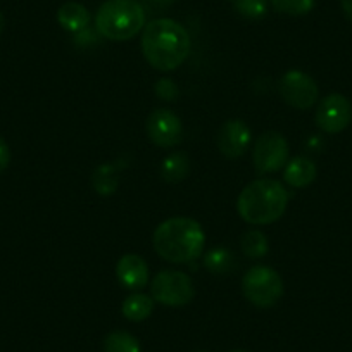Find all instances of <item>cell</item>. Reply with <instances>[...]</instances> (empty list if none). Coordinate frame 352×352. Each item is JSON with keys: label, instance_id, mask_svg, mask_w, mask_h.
Listing matches in <instances>:
<instances>
[{"label": "cell", "instance_id": "6da1fadb", "mask_svg": "<svg viewBox=\"0 0 352 352\" xmlns=\"http://www.w3.org/2000/svg\"><path fill=\"white\" fill-rule=\"evenodd\" d=\"M190 35L173 19H154L142 33V52L145 60L157 71H175L190 56Z\"/></svg>", "mask_w": 352, "mask_h": 352}, {"label": "cell", "instance_id": "7a4b0ae2", "mask_svg": "<svg viewBox=\"0 0 352 352\" xmlns=\"http://www.w3.org/2000/svg\"><path fill=\"white\" fill-rule=\"evenodd\" d=\"M206 235L195 219L176 216L155 228L152 245L159 257L173 264H185L197 259L204 250Z\"/></svg>", "mask_w": 352, "mask_h": 352}, {"label": "cell", "instance_id": "3957f363", "mask_svg": "<svg viewBox=\"0 0 352 352\" xmlns=\"http://www.w3.org/2000/svg\"><path fill=\"white\" fill-rule=\"evenodd\" d=\"M289 194L278 180L259 178L240 192L236 211L250 225H272L285 214Z\"/></svg>", "mask_w": 352, "mask_h": 352}, {"label": "cell", "instance_id": "277c9868", "mask_svg": "<svg viewBox=\"0 0 352 352\" xmlns=\"http://www.w3.org/2000/svg\"><path fill=\"white\" fill-rule=\"evenodd\" d=\"M145 28V11L137 0H106L96 14V30L113 42H126Z\"/></svg>", "mask_w": 352, "mask_h": 352}, {"label": "cell", "instance_id": "5b68a950", "mask_svg": "<svg viewBox=\"0 0 352 352\" xmlns=\"http://www.w3.org/2000/svg\"><path fill=\"white\" fill-rule=\"evenodd\" d=\"M243 297L256 307H272L282 299L283 280L268 266H254L242 278Z\"/></svg>", "mask_w": 352, "mask_h": 352}, {"label": "cell", "instance_id": "8992f818", "mask_svg": "<svg viewBox=\"0 0 352 352\" xmlns=\"http://www.w3.org/2000/svg\"><path fill=\"white\" fill-rule=\"evenodd\" d=\"M194 282L184 272L164 270L151 282V296L154 302L169 307H180L194 299Z\"/></svg>", "mask_w": 352, "mask_h": 352}, {"label": "cell", "instance_id": "52a82bcc", "mask_svg": "<svg viewBox=\"0 0 352 352\" xmlns=\"http://www.w3.org/2000/svg\"><path fill=\"white\" fill-rule=\"evenodd\" d=\"M252 161L261 175L280 171L289 162V142L278 131H266L254 145Z\"/></svg>", "mask_w": 352, "mask_h": 352}, {"label": "cell", "instance_id": "ba28073f", "mask_svg": "<svg viewBox=\"0 0 352 352\" xmlns=\"http://www.w3.org/2000/svg\"><path fill=\"white\" fill-rule=\"evenodd\" d=\"M280 96L294 109H309L318 100V85L307 73L299 69L287 71L278 85Z\"/></svg>", "mask_w": 352, "mask_h": 352}, {"label": "cell", "instance_id": "9c48e42d", "mask_svg": "<svg viewBox=\"0 0 352 352\" xmlns=\"http://www.w3.org/2000/svg\"><path fill=\"white\" fill-rule=\"evenodd\" d=\"M318 128L324 133H340L351 124L352 120V106L351 100L342 94H328L321 99L316 109Z\"/></svg>", "mask_w": 352, "mask_h": 352}, {"label": "cell", "instance_id": "30bf717a", "mask_svg": "<svg viewBox=\"0 0 352 352\" xmlns=\"http://www.w3.org/2000/svg\"><path fill=\"white\" fill-rule=\"evenodd\" d=\"M147 137L154 145L161 148H171L180 144L184 138V126L180 118L169 109H155L145 123Z\"/></svg>", "mask_w": 352, "mask_h": 352}, {"label": "cell", "instance_id": "8fae6325", "mask_svg": "<svg viewBox=\"0 0 352 352\" xmlns=\"http://www.w3.org/2000/svg\"><path fill=\"white\" fill-rule=\"evenodd\" d=\"M250 138H252L250 128L242 120H230L219 128L216 144L225 157L236 159L245 154L250 145Z\"/></svg>", "mask_w": 352, "mask_h": 352}, {"label": "cell", "instance_id": "7c38bea8", "mask_svg": "<svg viewBox=\"0 0 352 352\" xmlns=\"http://www.w3.org/2000/svg\"><path fill=\"white\" fill-rule=\"evenodd\" d=\"M118 282L128 290H142L148 283V264L138 254H124L116 264Z\"/></svg>", "mask_w": 352, "mask_h": 352}, {"label": "cell", "instance_id": "4fadbf2b", "mask_svg": "<svg viewBox=\"0 0 352 352\" xmlns=\"http://www.w3.org/2000/svg\"><path fill=\"white\" fill-rule=\"evenodd\" d=\"M316 164L309 157H304V155L294 157L292 161L287 162L285 169H283V180L292 188L309 187L316 180Z\"/></svg>", "mask_w": 352, "mask_h": 352}, {"label": "cell", "instance_id": "5bb4252c", "mask_svg": "<svg viewBox=\"0 0 352 352\" xmlns=\"http://www.w3.org/2000/svg\"><path fill=\"white\" fill-rule=\"evenodd\" d=\"M57 21L60 28L69 33H78L81 30L88 28L92 21V14L80 2H66L57 11Z\"/></svg>", "mask_w": 352, "mask_h": 352}, {"label": "cell", "instance_id": "9a60e30c", "mask_svg": "<svg viewBox=\"0 0 352 352\" xmlns=\"http://www.w3.org/2000/svg\"><path fill=\"white\" fill-rule=\"evenodd\" d=\"M124 166V164H123ZM121 164H100L99 168L94 171L92 176V187L102 197L113 195L118 190L121 182L120 171L123 168Z\"/></svg>", "mask_w": 352, "mask_h": 352}, {"label": "cell", "instance_id": "2e32d148", "mask_svg": "<svg viewBox=\"0 0 352 352\" xmlns=\"http://www.w3.org/2000/svg\"><path fill=\"white\" fill-rule=\"evenodd\" d=\"M154 311V299L152 296H147V294H131L124 299L123 306H121V313L126 320L130 321H144L147 320L148 316Z\"/></svg>", "mask_w": 352, "mask_h": 352}, {"label": "cell", "instance_id": "e0dca14e", "mask_svg": "<svg viewBox=\"0 0 352 352\" xmlns=\"http://www.w3.org/2000/svg\"><path fill=\"white\" fill-rule=\"evenodd\" d=\"M190 173V161L184 152H173L162 161L161 175L168 184H178Z\"/></svg>", "mask_w": 352, "mask_h": 352}, {"label": "cell", "instance_id": "ac0fdd59", "mask_svg": "<svg viewBox=\"0 0 352 352\" xmlns=\"http://www.w3.org/2000/svg\"><path fill=\"white\" fill-rule=\"evenodd\" d=\"M204 266L212 275H226L235 266V256L225 247H214L204 254Z\"/></svg>", "mask_w": 352, "mask_h": 352}, {"label": "cell", "instance_id": "d6986e66", "mask_svg": "<svg viewBox=\"0 0 352 352\" xmlns=\"http://www.w3.org/2000/svg\"><path fill=\"white\" fill-rule=\"evenodd\" d=\"M240 245H242L243 254H245L249 259H261L268 254L270 243L266 235L259 230H249L242 235L240 239Z\"/></svg>", "mask_w": 352, "mask_h": 352}, {"label": "cell", "instance_id": "ffe728a7", "mask_svg": "<svg viewBox=\"0 0 352 352\" xmlns=\"http://www.w3.org/2000/svg\"><path fill=\"white\" fill-rule=\"evenodd\" d=\"M104 352H140V344L128 331L116 330L104 340Z\"/></svg>", "mask_w": 352, "mask_h": 352}, {"label": "cell", "instance_id": "44dd1931", "mask_svg": "<svg viewBox=\"0 0 352 352\" xmlns=\"http://www.w3.org/2000/svg\"><path fill=\"white\" fill-rule=\"evenodd\" d=\"M273 9L287 16H304L313 11L316 0H272Z\"/></svg>", "mask_w": 352, "mask_h": 352}, {"label": "cell", "instance_id": "7402d4cb", "mask_svg": "<svg viewBox=\"0 0 352 352\" xmlns=\"http://www.w3.org/2000/svg\"><path fill=\"white\" fill-rule=\"evenodd\" d=\"M235 9L242 18L261 19L268 12V0H236Z\"/></svg>", "mask_w": 352, "mask_h": 352}, {"label": "cell", "instance_id": "603a6c76", "mask_svg": "<svg viewBox=\"0 0 352 352\" xmlns=\"http://www.w3.org/2000/svg\"><path fill=\"white\" fill-rule=\"evenodd\" d=\"M154 92L157 96V99L166 100V102H173V100L178 99V85L171 80V78H162L157 83L154 85Z\"/></svg>", "mask_w": 352, "mask_h": 352}, {"label": "cell", "instance_id": "cb8c5ba5", "mask_svg": "<svg viewBox=\"0 0 352 352\" xmlns=\"http://www.w3.org/2000/svg\"><path fill=\"white\" fill-rule=\"evenodd\" d=\"M97 32V30H96ZM94 32L92 28H85L81 30V32L74 33V43L80 47H85V45H92V43H96V38H97V33Z\"/></svg>", "mask_w": 352, "mask_h": 352}, {"label": "cell", "instance_id": "d4e9b609", "mask_svg": "<svg viewBox=\"0 0 352 352\" xmlns=\"http://www.w3.org/2000/svg\"><path fill=\"white\" fill-rule=\"evenodd\" d=\"M11 162V151L4 138L0 137V173H4Z\"/></svg>", "mask_w": 352, "mask_h": 352}, {"label": "cell", "instance_id": "484cf974", "mask_svg": "<svg viewBox=\"0 0 352 352\" xmlns=\"http://www.w3.org/2000/svg\"><path fill=\"white\" fill-rule=\"evenodd\" d=\"M340 4H342V9H344L345 16L352 21V0H340Z\"/></svg>", "mask_w": 352, "mask_h": 352}, {"label": "cell", "instance_id": "4316f807", "mask_svg": "<svg viewBox=\"0 0 352 352\" xmlns=\"http://www.w3.org/2000/svg\"><path fill=\"white\" fill-rule=\"evenodd\" d=\"M157 8H169L175 0H152Z\"/></svg>", "mask_w": 352, "mask_h": 352}, {"label": "cell", "instance_id": "83f0119b", "mask_svg": "<svg viewBox=\"0 0 352 352\" xmlns=\"http://www.w3.org/2000/svg\"><path fill=\"white\" fill-rule=\"evenodd\" d=\"M4 26H6V18H4V14L0 12V33L4 32Z\"/></svg>", "mask_w": 352, "mask_h": 352}, {"label": "cell", "instance_id": "f1b7e54d", "mask_svg": "<svg viewBox=\"0 0 352 352\" xmlns=\"http://www.w3.org/2000/svg\"><path fill=\"white\" fill-rule=\"evenodd\" d=\"M230 352H247V351H240V349H236V351H230Z\"/></svg>", "mask_w": 352, "mask_h": 352}, {"label": "cell", "instance_id": "f546056e", "mask_svg": "<svg viewBox=\"0 0 352 352\" xmlns=\"http://www.w3.org/2000/svg\"><path fill=\"white\" fill-rule=\"evenodd\" d=\"M197 352H204V351H197Z\"/></svg>", "mask_w": 352, "mask_h": 352}, {"label": "cell", "instance_id": "4dcf8cb0", "mask_svg": "<svg viewBox=\"0 0 352 352\" xmlns=\"http://www.w3.org/2000/svg\"><path fill=\"white\" fill-rule=\"evenodd\" d=\"M233 2H236V0H233Z\"/></svg>", "mask_w": 352, "mask_h": 352}]
</instances>
